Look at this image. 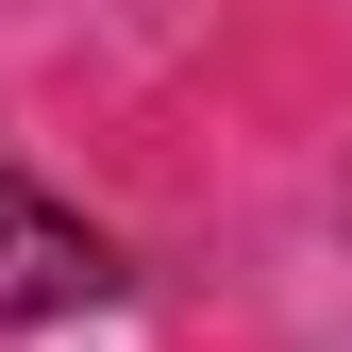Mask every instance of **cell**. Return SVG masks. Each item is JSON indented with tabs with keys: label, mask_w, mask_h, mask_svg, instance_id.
<instances>
[{
	"label": "cell",
	"mask_w": 352,
	"mask_h": 352,
	"mask_svg": "<svg viewBox=\"0 0 352 352\" xmlns=\"http://www.w3.org/2000/svg\"><path fill=\"white\" fill-rule=\"evenodd\" d=\"M84 302H118V252L0 168V336H17V319H84Z\"/></svg>",
	"instance_id": "6da1fadb"
}]
</instances>
